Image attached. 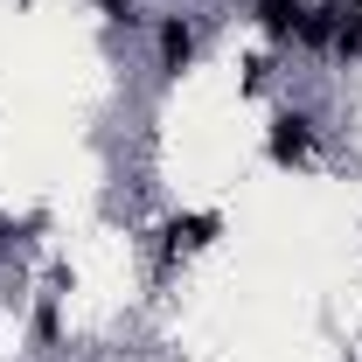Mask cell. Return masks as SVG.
I'll return each instance as SVG.
<instances>
[{
    "label": "cell",
    "instance_id": "6da1fadb",
    "mask_svg": "<svg viewBox=\"0 0 362 362\" xmlns=\"http://www.w3.org/2000/svg\"><path fill=\"white\" fill-rule=\"evenodd\" d=\"M314 146H320V119L307 112V105H286V112H272V126H265V153H272V168H307V160H314Z\"/></svg>",
    "mask_w": 362,
    "mask_h": 362
},
{
    "label": "cell",
    "instance_id": "7a4b0ae2",
    "mask_svg": "<svg viewBox=\"0 0 362 362\" xmlns=\"http://www.w3.org/2000/svg\"><path fill=\"white\" fill-rule=\"evenodd\" d=\"M153 49H160V77H181V70L195 63V21H188V14H160Z\"/></svg>",
    "mask_w": 362,
    "mask_h": 362
},
{
    "label": "cell",
    "instance_id": "3957f363",
    "mask_svg": "<svg viewBox=\"0 0 362 362\" xmlns=\"http://www.w3.org/2000/svg\"><path fill=\"white\" fill-rule=\"evenodd\" d=\"M251 14H258V28L272 42H293L300 21H307V0H251Z\"/></svg>",
    "mask_w": 362,
    "mask_h": 362
},
{
    "label": "cell",
    "instance_id": "277c9868",
    "mask_svg": "<svg viewBox=\"0 0 362 362\" xmlns=\"http://www.w3.org/2000/svg\"><path fill=\"white\" fill-rule=\"evenodd\" d=\"M28 334H35V349H56V341H63V307H56V300H42V307H35V320H28Z\"/></svg>",
    "mask_w": 362,
    "mask_h": 362
},
{
    "label": "cell",
    "instance_id": "5b68a950",
    "mask_svg": "<svg viewBox=\"0 0 362 362\" xmlns=\"http://www.w3.org/2000/svg\"><path fill=\"white\" fill-rule=\"evenodd\" d=\"M272 84V56H251L244 63V90H265Z\"/></svg>",
    "mask_w": 362,
    "mask_h": 362
},
{
    "label": "cell",
    "instance_id": "8992f818",
    "mask_svg": "<svg viewBox=\"0 0 362 362\" xmlns=\"http://www.w3.org/2000/svg\"><path fill=\"white\" fill-rule=\"evenodd\" d=\"M14 244H21V230H14V223H7V216H0V265L14 258Z\"/></svg>",
    "mask_w": 362,
    "mask_h": 362
},
{
    "label": "cell",
    "instance_id": "52a82bcc",
    "mask_svg": "<svg viewBox=\"0 0 362 362\" xmlns=\"http://www.w3.org/2000/svg\"><path fill=\"white\" fill-rule=\"evenodd\" d=\"M98 7H105L112 21H133V0H98Z\"/></svg>",
    "mask_w": 362,
    "mask_h": 362
}]
</instances>
